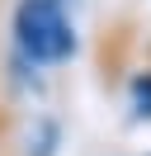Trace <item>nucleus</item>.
I'll list each match as a JSON object with an SVG mask.
<instances>
[{
    "label": "nucleus",
    "mask_w": 151,
    "mask_h": 156,
    "mask_svg": "<svg viewBox=\"0 0 151 156\" xmlns=\"http://www.w3.org/2000/svg\"><path fill=\"white\" fill-rule=\"evenodd\" d=\"M47 5H61V10H66V0H47Z\"/></svg>",
    "instance_id": "3"
},
{
    "label": "nucleus",
    "mask_w": 151,
    "mask_h": 156,
    "mask_svg": "<svg viewBox=\"0 0 151 156\" xmlns=\"http://www.w3.org/2000/svg\"><path fill=\"white\" fill-rule=\"evenodd\" d=\"M0 109H5V104H0ZM0 133H5V114H0Z\"/></svg>",
    "instance_id": "4"
},
{
    "label": "nucleus",
    "mask_w": 151,
    "mask_h": 156,
    "mask_svg": "<svg viewBox=\"0 0 151 156\" xmlns=\"http://www.w3.org/2000/svg\"><path fill=\"white\" fill-rule=\"evenodd\" d=\"M9 33H14V48L24 62L33 66H57V62L76 57V24L61 5H47V0H19L14 19H9Z\"/></svg>",
    "instance_id": "1"
},
{
    "label": "nucleus",
    "mask_w": 151,
    "mask_h": 156,
    "mask_svg": "<svg viewBox=\"0 0 151 156\" xmlns=\"http://www.w3.org/2000/svg\"><path fill=\"white\" fill-rule=\"evenodd\" d=\"M132 109H137V118H151V71L132 76Z\"/></svg>",
    "instance_id": "2"
}]
</instances>
